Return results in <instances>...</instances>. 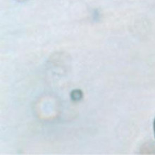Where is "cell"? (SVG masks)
Here are the masks:
<instances>
[{
	"instance_id": "6da1fadb",
	"label": "cell",
	"mask_w": 155,
	"mask_h": 155,
	"mask_svg": "<svg viewBox=\"0 0 155 155\" xmlns=\"http://www.w3.org/2000/svg\"><path fill=\"white\" fill-rule=\"evenodd\" d=\"M154 135H155V119L154 121Z\"/></svg>"
}]
</instances>
